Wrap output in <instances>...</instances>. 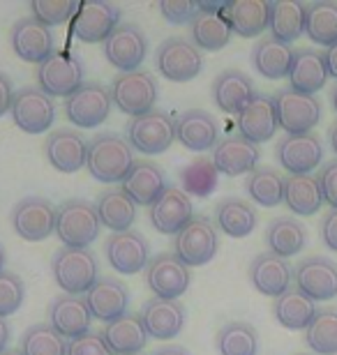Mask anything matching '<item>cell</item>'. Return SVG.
<instances>
[{"label":"cell","mask_w":337,"mask_h":355,"mask_svg":"<svg viewBox=\"0 0 337 355\" xmlns=\"http://www.w3.org/2000/svg\"><path fill=\"white\" fill-rule=\"evenodd\" d=\"M134 162V148L120 134L102 132L88 141L85 168L99 182H123Z\"/></svg>","instance_id":"cell-1"},{"label":"cell","mask_w":337,"mask_h":355,"mask_svg":"<svg viewBox=\"0 0 337 355\" xmlns=\"http://www.w3.org/2000/svg\"><path fill=\"white\" fill-rule=\"evenodd\" d=\"M99 217L95 203L83 201V198H69L56 210V233L60 243L74 250H88L99 236Z\"/></svg>","instance_id":"cell-2"},{"label":"cell","mask_w":337,"mask_h":355,"mask_svg":"<svg viewBox=\"0 0 337 355\" xmlns=\"http://www.w3.org/2000/svg\"><path fill=\"white\" fill-rule=\"evenodd\" d=\"M54 279L63 288V293L81 295L95 286L99 263L90 250H74V247H63L54 254L51 261Z\"/></svg>","instance_id":"cell-3"},{"label":"cell","mask_w":337,"mask_h":355,"mask_svg":"<svg viewBox=\"0 0 337 355\" xmlns=\"http://www.w3.org/2000/svg\"><path fill=\"white\" fill-rule=\"evenodd\" d=\"M217 250H220L217 229L204 215L192 217V222L174 238V254L188 268L211 263Z\"/></svg>","instance_id":"cell-4"},{"label":"cell","mask_w":337,"mask_h":355,"mask_svg":"<svg viewBox=\"0 0 337 355\" xmlns=\"http://www.w3.org/2000/svg\"><path fill=\"white\" fill-rule=\"evenodd\" d=\"M155 65L167 81L188 83L197 79L204 69L202 51L185 37L164 40L155 51Z\"/></svg>","instance_id":"cell-5"},{"label":"cell","mask_w":337,"mask_h":355,"mask_svg":"<svg viewBox=\"0 0 337 355\" xmlns=\"http://www.w3.org/2000/svg\"><path fill=\"white\" fill-rule=\"evenodd\" d=\"M127 141L143 155H162L176 141V120L167 111H148L127 125Z\"/></svg>","instance_id":"cell-6"},{"label":"cell","mask_w":337,"mask_h":355,"mask_svg":"<svg viewBox=\"0 0 337 355\" xmlns=\"http://www.w3.org/2000/svg\"><path fill=\"white\" fill-rule=\"evenodd\" d=\"M40 90L49 97H69L72 92L83 86V65L81 58L72 51H54L49 58L38 65Z\"/></svg>","instance_id":"cell-7"},{"label":"cell","mask_w":337,"mask_h":355,"mask_svg":"<svg viewBox=\"0 0 337 355\" xmlns=\"http://www.w3.org/2000/svg\"><path fill=\"white\" fill-rule=\"evenodd\" d=\"M111 102L132 118L153 111L157 102V81L150 72H123L111 83Z\"/></svg>","instance_id":"cell-8"},{"label":"cell","mask_w":337,"mask_h":355,"mask_svg":"<svg viewBox=\"0 0 337 355\" xmlns=\"http://www.w3.org/2000/svg\"><path fill=\"white\" fill-rule=\"evenodd\" d=\"M111 106L113 102L109 88L99 81H83V86L65 99V116L72 125L81 130H92L109 118Z\"/></svg>","instance_id":"cell-9"},{"label":"cell","mask_w":337,"mask_h":355,"mask_svg":"<svg viewBox=\"0 0 337 355\" xmlns=\"http://www.w3.org/2000/svg\"><path fill=\"white\" fill-rule=\"evenodd\" d=\"M277 113V125L286 134H307L319 125L321 102L317 95H303L291 88L272 95Z\"/></svg>","instance_id":"cell-10"},{"label":"cell","mask_w":337,"mask_h":355,"mask_svg":"<svg viewBox=\"0 0 337 355\" xmlns=\"http://www.w3.org/2000/svg\"><path fill=\"white\" fill-rule=\"evenodd\" d=\"M14 125L26 134L47 132L56 120V104L54 99L42 92L40 88H21L14 92L10 106Z\"/></svg>","instance_id":"cell-11"},{"label":"cell","mask_w":337,"mask_h":355,"mask_svg":"<svg viewBox=\"0 0 337 355\" xmlns=\"http://www.w3.org/2000/svg\"><path fill=\"white\" fill-rule=\"evenodd\" d=\"M146 284L155 293V297L178 300V297L190 288L192 275H190V268L185 266L174 252H162L148 261Z\"/></svg>","instance_id":"cell-12"},{"label":"cell","mask_w":337,"mask_h":355,"mask_svg":"<svg viewBox=\"0 0 337 355\" xmlns=\"http://www.w3.org/2000/svg\"><path fill=\"white\" fill-rule=\"evenodd\" d=\"M12 226L28 243L47 240L56 231V208L44 196H26L12 208Z\"/></svg>","instance_id":"cell-13"},{"label":"cell","mask_w":337,"mask_h":355,"mask_svg":"<svg viewBox=\"0 0 337 355\" xmlns=\"http://www.w3.org/2000/svg\"><path fill=\"white\" fill-rule=\"evenodd\" d=\"M148 53V40L136 24H120L104 42V55L113 67L123 72H136Z\"/></svg>","instance_id":"cell-14"},{"label":"cell","mask_w":337,"mask_h":355,"mask_svg":"<svg viewBox=\"0 0 337 355\" xmlns=\"http://www.w3.org/2000/svg\"><path fill=\"white\" fill-rule=\"evenodd\" d=\"M275 155L289 175H310L324 159V146L314 132L286 134L284 139H279Z\"/></svg>","instance_id":"cell-15"},{"label":"cell","mask_w":337,"mask_h":355,"mask_svg":"<svg viewBox=\"0 0 337 355\" xmlns=\"http://www.w3.org/2000/svg\"><path fill=\"white\" fill-rule=\"evenodd\" d=\"M104 254L109 266L120 275H136L146 270L150 261V245L139 231L111 233L104 243Z\"/></svg>","instance_id":"cell-16"},{"label":"cell","mask_w":337,"mask_h":355,"mask_svg":"<svg viewBox=\"0 0 337 355\" xmlns=\"http://www.w3.org/2000/svg\"><path fill=\"white\" fill-rule=\"evenodd\" d=\"M120 26V7L104 0H88L79 7L74 19V37L85 44L106 42V37Z\"/></svg>","instance_id":"cell-17"},{"label":"cell","mask_w":337,"mask_h":355,"mask_svg":"<svg viewBox=\"0 0 337 355\" xmlns=\"http://www.w3.org/2000/svg\"><path fill=\"white\" fill-rule=\"evenodd\" d=\"M85 155H88V141L81 132L69 127H58L44 141V157L60 173H76L79 168H83Z\"/></svg>","instance_id":"cell-18"},{"label":"cell","mask_w":337,"mask_h":355,"mask_svg":"<svg viewBox=\"0 0 337 355\" xmlns=\"http://www.w3.org/2000/svg\"><path fill=\"white\" fill-rule=\"evenodd\" d=\"M293 282L314 302L337 297V263L326 257H310L293 270Z\"/></svg>","instance_id":"cell-19"},{"label":"cell","mask_w":337,"mask_h":355,"mask_svg":"<svg viewBox=\"0 0 337 355\" xmlns=\"http://www.w3.org/2000/svg\"><path fill=\"white\" fill-rule=\"evenodd\" d=\"M10 42H12L14 53H17L21 60L35 62V65H42V62L56 51L51 28H47L44 24H40V21L33 17L19 19L17 24L12 26Z\"/></svg>","instance_id":"cell-20"},{"label":"cell","mask_w":337,"mask_h":355,"mask_svg":"<svg viewBox=\"0 0 337 355\" xmlns=\"http://www.w3.org/2000/svg\"><path fill=\"white\" fill-rule=\"evenodd\" d=\"M141 323L148 337L153 339H174L181 335L188 311H185L181 300H164V297H150L141 309Z\"/></svg>","instance_id":"cell-21"},{"label":"cell","mask_w":337,"mask_h":355,"mask_svg":"<svg viewBox=\"0 0 337 355\" xmlns=\"http://www.w3.org/2000/svg\"><path fill=\"white\" fill-rule=\"evenodd\" d=\"M192 217L195 210H192L190 196L178 187H167L164 194L150 205V224L164 236H178L192 222Z\"/></svg>","instance_id":"cell-22"},{"label":"cell","mask_w":337,"mask_h":355,"mask_svg":"<svg viewBox=\"0 0 337 355\" xmlns=\"http://www.w3.org/2000/svg\"><path fill=\"white\" fill-rule=\"evenodd\" d=\"M49 325L65 339L88 335L92 316L88 304H85V297L69 293H60L58 297H54V302L49 304Z\"/></svg>","instance_id":"cell-23"},{"label":"cell","mask_w":337,"mask_h":355,"mask_svg":"<svg viewBox=\"0 0 337 355\" xmlns=\"http://www.w3.org/2000/svg\"><path fill=\"white\" fill-rule=\"evenodd\" d=\"M85 304H88L92 318L111 323L125 316L130 309V288L125 286V282L104 277V279H97L95 286L85 293Z\"/></svg>","instance_id":"cell-24"},{"label":"cell","mask_w":337,"mask_h":355,"mask_svg":"<svg viewBox=\"0 0 337 355\" xmlns=\"http://www.w3.org/2000/svg\"><path fill=\"white\" fill-rule=\"evenodd\" d=\"M277 127L279 125H277V113H275L272 95L256 92L252 102H249L238 116V134L243 139H247L249 144L259 146L275 137Z\"/></svg>","instance_id":"cell-25"},{"label":"cell","mask_w":337,"mask_h":355,"mask_svg":"<svg viewBox=\"0 0 337 355\" xmlns=\"http://www.w3.org/2000/svg\"><path fill=\"white\" fill-rule=\"evenodd\" d=\"M261 150L259 146L249 144L247 139H243L240 134L222 139L213 150V164L217 168V173H224L229 178L252 173L256 164H259Z\"/></svg>","instance_id":"cell-26"},{"label":"cell","mask_w":337,"mask_h":355,"mask_svg":"<svg viewBox=\"0 0 337 355\" xmlns=\"http://www.w3.org/2000/svg\"><path fill=\"white\" fill-rule=\"evenodd\" d=\"M176 139L188 150L195 153L213 150L220 144V125L208 111L202 109L183 111L176 120Z\"/></svg>","instance_id":"cell-27"},{"label":"cell","mask_w":337,"mask_h":355,"mask_svg":"<svg viewBox=\"0 0 337 355\" xmlns=\"http://www.w3.org/2000/svg\"><path fill=\"white\" fill-rule=\"evenodd\" d=\"M249 282L261 295L279 297L291 288L293 268L286 259H279L275 254L263 252L249 263Z\"/></svg>","instance_id":"cell-28"},{"label":"cell","mask_w":337,"mask_h":355,"mask_svg":"<svg viewBox=\"0 0 337 355\" xmlns=\"http://www.w3.org/2000/svg\"><path fill=\"white\" fill-rule=\"evenodd\" d=\"M256 95L254 83L247 74L240 69H224L222 74L215 76L213 81V99L224 113L240 116L243 109L252 102Z\"/></svg>","instance_id":"cell-29"},{"label":"cell","mask_w":337,"mask_h":355,"mask_svg":"<svg viewBox=\"0 0 337 355\" xmlns=\"http://www.w3.org/2000/svg\"><path fill=\"white\" fill-rule=\"evenodd\" d=\"M127 196L132 198L136 205H153L157 198L164 194L167 189V175L157 164L148 159L134 162V166L130 168V173L125 175L123 187Z\"/></svg>","instance_id":"cell-30"},{"label":"cell","mask_w":337,"mask_h":355,"mask_svg":"<svg viewBox=\"0 0 337 355\" xmlns=\"http://www.w3.org/2000/svg\"><path fill=\"white\" fill-rule=\"evenodd\" d=\"M286 79H289L291 90L303 92V95H317L328 79L324 53L314 51V49H298L293 53V62Z\"/></svg>","instance_id":"cell-31"},{"label":"cell","mask_w":337,"mask_h":355,"mask_svg":"<svg viewBox=\"0 0 337 355\" xmlns=\"http://www.w3.org/2000/svg\"><path fill=\"white\" fill-rule=\"evenodd\" d=\"M99 335H102L104 344L109 346L113 355L141 353L148 344V335L143 330L139 314H130V311L125 316L116 318V321L106 323Z\"/></svg>","instance_id":"cell-32"},{"label":"cell","mask_w":337,"mask_h":355,"mask_svg":"<svg viewBox=\"0 0 337 355\" xmlns=\"http://www.w3.org/2000/svg\"><path fill=\"white\" fill-rule=\"evenodd\" d=\"M97 217L99 224L106 226L111 233L132 231L136 219V203L120 187H109L97 196Z\"/></svg>","instance_id":"cell-33"},{"label":"cell","mask_w":337,"mask_h":355,"mask_svg":"<svg viewBox=\"0 0 337 355\" xmlns=\"http://www.w3.org/2000/svg\"><path fill=\"white\" fill-rule=\"evenodd\" d=\"M224 19L231 26V33H238L240 37H259L268 28L270 3L259 0H233L224 7Z\"/></svg>","instance_id":"cell-34"},{"label":"cell","mask_w":337,"mask_h":355,"mask_svg":"<svg viewBox=\"0 0 337 355\" xmlns=\"http://www.w3.org/2000/svg\"><path fill=\"white\" fill-rule=\"evenodd\" d=\"M293 46L286 42H279L270 35V37L256 40V44L252 49V65L261 76L266 79H282L289 76L291 62H293Z\"/></svg>","instance_id":"cell-35"},{"label":"cell","mask_w":337,"mask_h":355,"mask_svg":"<svg viewBox=\"0 0 337 355\" xmlns=\"http://www.w3.org/2000/svg\"><path fill=\"white\" fill-rule=\"evenodd\" d=\"M272 311H275L277 323L286 330H305L314 321V316L319 314L317 302L296 286H291L286 293L275 297Z\"/></svg>","instance_id":"cell-36"},{"label":"cell","mask_w":337,"mask_h":355,"mask_svg":"<svg viewBox=\"0 0 337 355\" xmlns=\"http://www.w3.org/2000/svg\"><path fill=\"white\" fill-rule=\"evenodd\" d=\"M284 203L293 215L312 217L324 205L319 180L314 175H289L284 178Z\"/></svg>","instance_id":"cell-37"},{"label":"cell","mask_w":337,"mask_h":355,"mask_svg":"<svg viewBox=\"0 0 337 355\" xmlns=\"http://www.w3.org/2000/svg\"><path fill=\"white\" fill-rule=\"evenodd\" d=\"M217 229L229 238H245L256 226V210L243 198H224L215 205Z\"/></svg>","instance_id":"cell-38"},{"label":"cell","mask_w":337,"mask_h":355,"mask_svg":"<svg viewBox=\"0 0 337 355\" xmlns=\"http://www.w3.org/2000/svg\"><path fill=\"white\" fill-rule=\"evenodd\" d=\"M192 44L204 51H220L231 40V26L227 24L222 12H199L190 21Z\"/></svg>","instance_id":"cell-39"},{"label":"cell","mask_w":337,"mask_h":355,"mask_svg":"<svg viewBox=\"0 0 337 355\" xmlns=\"http://www.w3.org/2000/svg\"><path fill=\"white\" fill-rule=\"evenodd\" d=\"M266 243L270 247V254L279 259H291L305 247L307 231L298 219L275 217L266 229Z\"/></svg>","instance_id":"cell-40"},{"label":"cell","mask_w":337,"mask_h":355,"mask_svg":"<svg viewBox=\"0 0 337 355\" xmlns=\"http://www.w3.org/2000/svg\"><path fill=\"white\" fill-rule=\"evenodd\" d=\"M305 3H293V0H279V3H270V19L268 28L272 37L279 42L291 44L305 33Z\"/></svg>","instance_id":"cell-41"},{"label":"cell","mask_w":337,"mask_h":355,"mask_svg":"<svg viewBox=\"0 0 337 355\" xmlns=\"http://www.w3.org/2000/svg\"><path fill=\"white\" fill-rule=\"evenodd\" d=\"M215 349L220 355H256L259 335L247 321H231L222 325L215 335Z\"/></svg>","instance_id":"cell-42"},{"label":"cell","mask_w":337,"mask_h":355,"mask_svg":"<svg viewBox=\"0 0 337 355\" xmlns=\"http://www.w3.org/2000/svg\"><path fill=\"white\" fill-rule=\"evenodd\" d=\"M245 189L254 203L263 205V208H275L284 201V178L279 175L277 168L270 166H256L252 173L247 175Z\"/></svg>","instance_id":"cell-43"},{"label":"cell","mask_w":337,"mask_h":355,"mask_svg":"<svg viewBox=\"0 0 337 355\" xmlns=\"http://www.w3.org/2000/svg\"><path fill=\"white\" fill-rule=\"evenodd\" d=\"M305 33L319 46H333L337 42V3L307 5Z\"/></svg>","instance_id":"cell-44"},{"label":"cell","mask_w":337,"mask_h":355,"mask_svg":"<svg viewBox=\"0 0 337 355\" xmlns=\"http://www.w3.org/2000/svg\"><path fill=\"white\" fill-rule=\"evenodd\" d=\"M305 344L317 355H337V311L321 309L305 328Z\"/></svg>","instance_id":"cell-45"},{"label":"cell","mask_w":337,"mask_h":355,"mask_svg":"<svg viewBox=\"0 0 337 355\" xmlns=\"http://www.w3.org/2000/svg\"><path fill=\"white\" fill-rule=\"evenodd\" d=\"M19 351L24 355H67V342L49 323H35L24 332Z\"/></svg>","instance_id":"cell-46"},{"label":"cell","mask_w":337,"mask_h":355,"mask_svg":"<svg viewBox=\"0 0 337 355\" xmlns=\"http://www.w3.org/2000/svg\"><path fill=\"white\" fill-rule=\"evenodd\" d=\"M183 175V191L195 196H208L217 187V168L211 159H197L190 166H185Z\"/></svg>","instance_id":"cell-47"},{"label":"cell","mask_w":337,"mask_h":355,"mask_svg":"<svg viewBox=\"0 0 337 355\" xmlns=\"http://www.w3.org/2000/svg\"><path fill=\"white\" fill-rule=\"evenodd\" d=\"M31 12L33 19H38L47 28H51L69 21L79 12V5L74 0H35V3H31Z\"/></svg>","instance_id":"cell-48"},{"label":"cell","mask_w":337,"mask_h":355,"mask_svg":"<svg viewBox=\"0 0 337 355\" xmlns=\"http://www.w3.org/2000/svg\"><path fill=\"white\" fill-rule=\"evenodd\" d=\"M24 297H26V284L21 279L19 275L14 272H7L3 270L0 272V316H12L17 314L24 304Z\"/></svg>","instance_id":"cell-49"},{"label":"cell","mask_w":337,"mask_h":355,"mask_svg":"<svg viewBox=\"0 0 337 355\" xmlns=\"http://www.w3.org/2000/svg\"><path fill=\"white\" fill-rule=\"evenodd\" d=\"M160 14L169 24H190L199 14V3H192V0H164V3H160Z\"/></svg>","instance_id":"cell-50"},{"label":"cell","mask_w":337,"mask_h":355,"mask_svg":"<svg viewBox=\"0 0 337 355\" xmlns=\"http://www.w3.org/2000/svg\"><path fill=\"white\" fill-rule=\"evenodd\" d=\"M67 355H113L99 332H88L67 342Z\"/></svg>","instance_id":"cell-51"},{"label":"cell","mask_w":337,"mask_h":355,"mask_svg":"<svg viewBox=\"0 0 337 355\" xmlns=\"http://www.w3.org/2000/svg\"><path fill=\"white\" fill-rule=\"evenodd\" d=\"M317 180H319L321 194H324V201L331 205V210H337V159L328 162V164L321 168Z\"/></svg>","instance_id":"cell-52"},{"label":"cell","mask_w":337,"mask_h":355,"mask_svg":"<svg viewBox=\"0 0 337 355\" xmlns=\"http://www.w3.org/2000/svg\"><path fill=\"white\" fill-rule=\"evenodd\" d=\"M321 240L328 250L337 252V210H331L321 219Z\"/></svg>","instance_id":"cell-53"},{"label":"cell","mask_w":337,"mask_h":355,"mask_svg":"<svg viewBox=\"0 0 337 355\" xmlns=\"http://www.w3.org/2000/svg\"><path fill=\"white\" fill-rule=\"evenodd\" d=\"M12 97H14L12 79H10V76H7L5 72H0V118H3L7 111H10Z\"/></svg>","instance_id":"cell-54"},{"label":"cell","mask_w":337,"mask_h":355,"mask_svg":"<svg viewBox=\"0 0 337 355\" xmlns=\"http://www.w3.org/2000/svg\"><path fill=\"white\" fill-rule=\"evenodd\" d=\"M324 62H326V72H328V76H333V79L337 81V42H335L333 46H328V49H326Z\"/></svg>","instance_id":"cell-55"},{"label":"cell","mask_w":337,"mask_h":355,"mask_svg":"<svg viewBox=\"0 0 337 355\" xmlns=\"http://www.w3.org/2000/svg\"><path fill=\"white\" fill-rule=\"evenodd\" d=\"M10 337H12V332H10V325H7V321L3 316H0V353L7 351V344H10Z\"/></svg>","instance_id":"cell-56"},{"label":"cell","mask_w":337,"mask_h":355,"mask_svg":"<svg viewBox=\"0 0 337 355\" xmlns=\"http://www.w3.org/2000/svg\"><path fill=\"white\" fill-rule=\"evenodd\" d=\"M153 355H192L185 346H162V349H157Z\"/></svg>","instance_id":"cell-57"},{"label":"cell","mask_w":337,"mask_h":355,"mask_svg":"<svg viewBox=\"0 0 337 355\" xmlns=\"http://www.w3.org/2000/svg\"><path fill=\"white\" fill-rule=\"evenodd\" d=\"M331 148L337 155V123H333V127H331Z\"/></svg>","instance_id":"cell-58"},{"label":"cell","mask_w":337,"mask_h":355,"mask_svg":"<svg viewBox=\"0 0 337 355\" xmlns=\"http://www.w3.org/2000/svg\"><path fill=\"white\" fill-rule=\"evenodd\" d=\"M5 263H7V252H5L3 243H0V272L5 270Z\"/></svg>","instance_id":"cell-59"},{"label":"cell","mask_w":337,"mask_h":355,"mask_svg":"<svg viewBox=\"0 0 337 355\" xmlns=\"http://www.w3.org/2000/svg\"><path fill=\"white\" fill-rule=\"evenodd\" d=\"M331 104H333V109H335V113H337V86H335L333 92H331Z\"/></svg>","instance_id":"cell-60"},{"label":"cell","mask_w":337,"mask_h":355,"mask_svg":"<svg viewBox=\"0 0 337 355\" xmlns=\"http://www.w3.org/2000/svg\"><path fill=\"white\" fill-rule=\"evenodd\" d=\"M0 355H24V353H21V351H14V349H7V351H3Z\"/></svg>","instance_id":"cell-61"},{"label":"cell","mask_w":337,"mask_h":355,"mask_svg":"<svg viewBox=\"0 0 337 355\" xmlns=\"http://www.w3.org/2000/svg\"><path fill=\"white\" fill-rule=\"evenodd\" d=\"M296 355H312V353H296Z\"/></svg>","instance_id":"cell-62"},{"label":"cell","mask_w":337,"mask_h":355,"mask_svg":"<svg viewBox=\"0 0 337 355\" xmlns=\"http://www.w3.org/2000/svg\"><path fill=\"white\" fill-rule=\"evenodd\" d=\"M130 355H143V353H130Z\"/></svg>","instance_id":"cell-63"}]
</instances>
